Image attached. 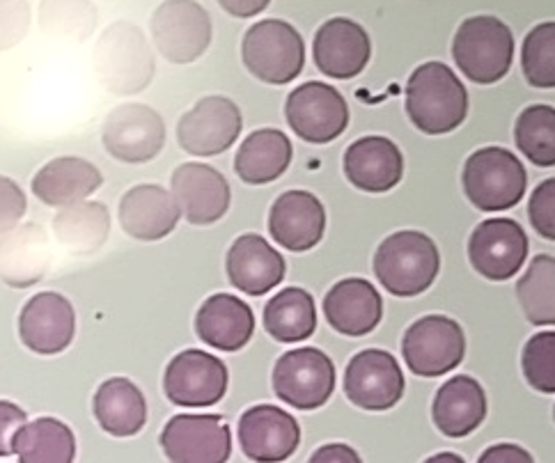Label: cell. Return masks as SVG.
I'll return each instance as SVG.
<instances>
[{
    "label": "cell",
    "mask_w": 555,
    "mask_h": 463,
    "mask_svg": "<svg viewBox=\"0 0 555 463\" xmlns=\"http://www.w3.org/2000/svg\"><path fill=\"white\" fill-rule=\"evenodd\" d=\"M521 370L530 388L544 395L555 393V333L551 329L532 335L526 342Z\"/></svg>",
    "instance_id": "f35d334b"
},
{
    "label": "cell",
    "mask_w": 555,
    "mask_h": 463,
    "mask_svg": "<svg viewBox=\"0 0 555 463\" xmlns=\"http://www.w3.org/2000/svg\"><path fill=\"white\" fill-rule=\"evenodd\" d=\"M308 463H363V459L345 442H328V446L314 450Z\"/></svg>",
    "instance_id": "f6af8a7d"
},
{
    "label": "cell",
    "mask_w": 555,
    "mask_h": 463,
    "mask_svg": "<svg viewBox=\"0 0 555 463\" xmlns=\"http://www.w3.org/2000/svg\"><path fill=\"white\" fill-rule=\"evenodd\" d=\"M478 463H534L530 452L514 442H499V446L487 448Z\"/></svg>",
    "instance_id": "ee69618b"
},
{
    "label": "cell",
    "mask_w": 555,
    "mask_h": 463,
    "mask_svg": "<svg viewBox=\"0 0 555 463\" xmlns=\"http://www.w3.org/2000/svg\"><path fill=\"white\" fill-rule=\"evenodd\" d=\"M404 108L411 125L427 136L452 133L468 115V90L457 72L431 60L415 67L406 80Z\"/></svg>",
    "instance_id": "6da1fadb"
},
{
    "label": "cell",
    "mask_w": 555,
    "mask_h": 463,
    "mask_svg": "<svg viewBox=\"0 0 555 463\" xmlns=\"http://www.w3.org/2000/svg\"><path fill=\"white\" fill-rule=\"evenodd\" d=\"M519 306L532 326L555 324V259L553 255H534L528 271L517 283Z\"/></svg>",
    "instance_id": "e575fe53"
},
{
    "label": "cell",
    "mask_w": 555,
    "mask_h": 463,
    "mask_svg": "<svg viewBox=\"0 0 555 463\" xmlns=\"http://www.w3.org/2000/svg\"><path fill=\"white\" fill-rule=\"evenodd\" d=\"M92 67L104 90L127 97L143 92L152 83L156 55L141 28L129 22H115L96 37Z\"/></svg>",
    "instance_id": "7a4b0ae2"
},
{
    "label": "cell",
    "mask_w": 555,
    "mask_h": 463,
    "mask_svg": "<svg viewBox=\"0 0 555 463\" xmlns=\"http://www.w3.org/2000/svg\"><path fill=\"white\" fill-rule=\"evenodd\" d=\"M33 14L28 3H0V51L24 42Z\"/></svg>",
    "instance_id": "60d3db41"
},
{
    "label": "cell",
    "mask_w": 555,
    "mask_h": 463,
    "mask_svg": "<svg viewBox=\"0 0 555 463\" xmlns=\"http://www.w3.org/2000/svg\"><path fill=\"white\" fill-rule=\"evenodd\" d=\"M102 143L120 164H150L166 147V123L147 104H122L104 119Z\"/></svg>",
    "instance_id": "4fadbf2b"
},
{
    "label": "cell",
    "mask_w": 555,
    "mask_h": 463,
    "mask_svg": "<svg viewBox=\"0 0 555 463\" xmlns=\"http://www.w3.org/2000/svg\"><path fill=\"white\" fill-rule=\"evenodd\" d=\"M343 386L353 407L382 413L400 404L406 381L402 365L390 351L363 349L349 360Z\"/></svg>",
    "instance_id": "5bb4252c"
},
{
    "label": "cell",
    "mask_w": 555,
    "mask_h": 463,
    "mask_svg": "<svg viewBox=\"0 0 555 463\" xmlns=\"http://www.w3.org/2000/svg\"><path fill=\"white\" fill-rule=\"evenodd\" d=\"M374 275L392 296L413 298L425 294L441 273V253L431 236L402 230L386 236L374 253Z\"/></svg>",
    "instance_id": "3957f363"
},
{
    "label": "cell",
    "mask_w": 555,
    "mask_h": 463,
    "mask_svg": "<svg viewBox=\"0 0 555 463\" xmlns=\"http://www.w3.org/2000/svg\"><path fill=\"white\" fill-rule=\"evenodd\" d=\"M230 372L225 362L203 349L177 353L164 374V393L170 404L184 409H207L228 393Z\"/></svg>",
    "instance_id": "8fae6325"
},
{
    "label": "cell",
    "mask_w": 555,
    "mask_h": 463,
    "mask_svg": "<svg viewBox=\"0 0 555 463\" xmlns=\"http://www.w3.org/2000/svg\"><path fill=\"white\" fill-rule=\"evenodd\" d=\"M269 234L278 246L292 253H308L326 234V209L310 191L294 189L275 197L269 209Z\"/></svg>",
    "instance_id": "44dd1931"
},
{
    "label": "cell",
    "mask_w": 555,
    "mask_h": 463,
    "mask_svg": "<svg viewBox=\"0 0 555 463\" xmlns=\"http://www.w3.org/2000/svg\"><path fill=\"white\" fill-rule=\"evenodd\" d=\"M221 8L236 18H250L269 8L267 0H223Z\"/></svg>",
    "instance_id": "bcb514c9"
},
{
    "label": "cell",
    "mask_w": 555,
    "mask_h": 463,
    "mask_svg": "<svg viewBox=\"0 0 555 463\" xmlns=\"http://www.w3.org/2000/svg\"><path fill=\"white\" fill-rule=\"evenodd\" d=\"M462 187L468 203L487 214L517 207L528 191L526 166L505 147L473 152L462 170Z\"/></svg>",
    "instance_id": "5b68a950"
},
{
    "label": "cell",
    "mask_w": 555,
    "mask_h": 463,
    "mask_svg": "<svg viewBox=\"0 0 555 463\" xmlns=\"http://www.w3.org/2000/svg\"><path fill=\"white\" fill-rule=\"evenodd\" d=\"M92 413L108 436L131 438L147 425V399L131 378L113 376L96 388Z\"/></svg>",
    "instance_id": "f546056e"
},
{
    "label": "cell",
    "mask_w": 555,
    "mask_h": 463,
    "mask_svg": "<svg viewBox=\"0 0 555 463\" xmlns=\"http://www.w3.org/2000/svg\"><path fill=\"white\" fill-rule=\"evenodd\" d=\"M28 200L14 179L0 175V234L16 228L26 216Z\"/></svg>",
    "instance_id": "b9f144b4"
},
{
    "label": "cell",
    "mask_w": 555,
    "mask_h": 463,
    "mask_svg": "<svg viewBox=\"0 0 555 463\" xmlns=\"http://www.w3.org/2000/svg\"><path fill=\"white\" fill-rule=\"evenodd\" d=\"M292 140L281 129H257L244 138L234 156V172L250 187L281 179L292 166Z\"/></svg>",
    "instance_id": "4dcf8cb0"
},
{
    "label": "cell",
    "mask_w": 555,
    "mask_h": 463,
    "mask_svg": "<svg viewBox=\"0 0 555 463\" xmlns=\"http://www.w3.org/2000/svg\"><path fill=\"white\" fill-rule=\"evenodd\" d=\"M120 228L135 241H162L180 223V209L170 191L158 184H138L120 197Z\"/></svg>",
    "instance_id": "484cf974"
},
{
    "label": "cell",
    "mask_w": 555,
    "mask_h": 463,
    "mask_svg": "<svg viewBox=\"0 0 555 463\" xmlns=\"http://www.w3.org/2000/svg\"><path fill=\"white\" fill-rule=\"evenodd\" d=\"M28 422V415L22 407H16L14 401L0 399V456H12V442Z\"/></svg>",
    "instance_id": "7bdbcfd3"
},
{
    "label": "cell",
    "mask_w": 555,
    "mask_h": 463,
    "mask_svg": "<svg viewBox=\"0 0 555 463\" xmlns=\"http://www.w3.org/2000/svg\"><path fill=\"white\" fill-rule=\"evenodd\" d=\"M487 417V393L478 378L457 374L436 390L431 401V420L436 429L448 438H466Z\"/></svg>",
    "instance_id": "83f0119b"
},
{
    "label": "cell",
    "mask_w": 555,
    "mask_h": 463,
    "mask_svg": "<svg viewBox=\"0 0 555 463\" xmlns=\"http://www.w3.org/2000/svg\"><path fill=\"white\" fill-rule=\"evenodd\" d=\"M158 442L170 463H228L232 456V432L214 413L170 417Z\"/></svg>",
    "instance_id": "2e32d148"
},
{
    "label": "cell",
    "mask_w": 555,
    "mask_h": 463,
    "mask_svg": "<svg viewBox=\"0 0 555 463\" xmlns=\"http://www.w3.org/2000/svg\"><path fill=\"white\" fill-rule=\"evenodd\" d=\"M328 326L347 337L370 335L384 319V298L370 280L345 278L324 296Z\"/></svg>",
    "instance_id": "cb8c5ba5"
},
{
    "label": "cell",
    "mask_w": 555,
    "mask_h": 463,
    "mask_svg": "<svg viewBox=\"0 0 555 463\" xmlns=\"http://www.w3.org/2000/svg\"><path fill=\"white\" fill-rule=\"evenodd\" d=\"M39 24L51 37L83 42L94 30L96 8L90 3H44L39 5Z\"/></svg>",
    "instance_id": "74e56055"
},
{
    "label": "cell",
    "mask_w": 555,
    "mask_h": 463,
    "mask_svg": "<svg viewBox=\"0 0 555 463\" xmlns=\"http://www.w3.org/2000/svg\"><path fill=\"white\" fill-rule=\"evenodd\" d=\"M152 49L172 65H191L201 60L211 44V16L193 0H168L162 3L150 22Z\"/></svg>",
    "instance_id": "ba28073f"
},
{
    "label": "cell",
    "mask_w": 555,
    "mask_h": 463,
    "mask_svg": "<svg viewBox=\"0 0 555 463\" xmlns=\"http://www.w3.org/2000/svg\"><path fill=\"white\" fill-rule=\"evenodd\" d=\"M372 57L367 30L347 16L328 18L312 39V60L317 69L335 80H349L365 72Z\"/></svg>",
    "instance_id": "ffe728a7"
},
{
    "label": "cell",
    "mask_w": 555,
    "mask_h": 463,
    "mask_svg": "<svg viewBox=\"0 0 555 463\" xmlns=\"http://www.w3.org/2000/svg\"><path fill=\"white\" fill-rule=\"evenodd\" d=\"M242 60L262 83L287 86L306 67V42L301 33L283 18H264L246 30Z\"/></svg>",
    "instance_id": "8992f818"
},
{
    "label": "cell",
    "mask_w": 555,
    "mask_h": 463,
    "mask_svg": "<svg viewBox=\"0 0 555 463\" xmlns=\"http://www.w3.org/2000/svg\"><path fill=\"white\" fill-rule=\"evenodd\" d=\"M102 184L104 175L88 158L57 156L35 172L30 189L42 205L65 209L86 203Z\"/></svg>",
    "instance_id": "d4e9b609"
},
{
    "label": "cell",
    "mask_w": 555,
    "mask_h": 463,
    "mask_svg": "<svg viewBox=\"0 0 555 463\" xmlns=\"http://www.w3.org/2000/svg\"><path fill=\"white\" fill-rule=\"evenodd\" d=\"M452 57L457 69L478 86L503 80L514 63V35L499 16H468L452 39Z\"/></svg>",
    "instance_id": "277c9868"
},
{
    "label": "cell",
    "mask_w": 555,
    "mask_h": 463,
    "mask_svg": "<svg viewBox=\"0 0 555 463\" xmlns=\"http://www.w3.org/2000/svg\"><path fill=\"white\" fill-rule=\"evenodd\" d=\"M514 145L538 168L555 166V108L534 104L514 123Z\"/></svg>",
    "instance_id": "d590c367"
},
{
    "label": "cell",
    "mask_w": 555,
    "mask_h": 463,
    "mask_svg": "<svg viewBox=\"0 0 555 463\" xmlns=\"http://www.w3.org/2000/svg\"><path fill=\"white\" fill-rule=\"evenodd\" d=\"M55 241L72 255H92L111 234V211L102 203H78L57 211L53 218Z\"/></svg>",
    "instance_id": "1f68e13d"
},
{
    "label": "cell",
    "mask_w": 555,
    "mask_h": 463,
    "mask_svg": "<svg viewBox=\"0 0 555 463\" xmlns=\"http://www.w3.org/2000/svg\"><path fill=\"white\" fill-rule=\"evenodd\" d=\"M18 337L39 356H55L72 347L76 337V310L57 292H39L26 300L18 314Z\"/></svg>",
    "instance_id": "ac0fdd59"
},
{
    "label": "cell",
    "mask_w": 555,
    "mask_h": 463,
    "mask_svg": "<svg viewBox=\"0 0 555 463\" xmlns=\"http://www.w3.org/2000/svg\"><path fill=\"white\" fill-rule=\"evenodd\" d=\"M49 261V236L39 226H16L0 234V280L10 287L24 290L39 283Z\"/></svg>",
    "instance_id": "f1b7e54d"
},
{
    "label": "cell",
    "mask_w": 555,
    "mask_h": 463,
    "mask_svg": "<svg viewBox=\"0 0 555 463\" xmlns=\"http://www.w3.org/2000/svg\"><path fill=\"white\" fill-rule=\"evenodd\" d=\"M466 335L457 321L446 314H427L406 329L402 337L404 365L423 378H436L462 365Z\"/></svg>",
    "instance_id": "9c48e42d"
},
{
    "label": "cell",
    "mask_w": 555,
    "mask_h": 463,
    "mask_svg": "<svg viewBox=\"0 0 555 463\" xmlns=\"http://www.w3.org/2000/svg\"><path fill=\"white\" fill-rule=\"evenodd\" d=\"M253 333L255 312L234 294H214L195 312V335L211 349L225 353L242 351Z\"/></svg>",
    "instance_id": "4316f807"
},
{
    "label": "cell",
    "mask_w": 555,
    "mask_h": 463,
    "mask_svg": "<svg viewBox=\"0 0 555 463\" xmlns=\"http://www.w3.org/2000/svg\"><path fill=\"white\" fill-rule=\"evenodd\" d=\"M466 250L475 273L491 283H505L524 269L530 244L514 218H487L470 232Z\"/></svg>",
    "instance_id": "9a60e30c"
},
{
    "label": "cell",
    "mask_w": 555,
    "mask_h": 463,
    "mask_svg": "<svg viewBox=\"0 0 555 463\" xmlns=\"http://www.w3.org/2000/svg\"><path fill=\"white\" fill-rule=\"evenodd\" d=\"M230 285L248 296H264L285 280L287 261L260 234H242L225 257Z\"/></svg>",
    "instance_id": "603a6c76"
},
{
    "label": "cell",
    "mask_w": 555,
    "mask_h": 463,
    "mask_svg": "<svg viewBox=\"0 0 555 463\" xmlns=\"http://www.w3.org/2000/svg\"><path fill=\"white\" fill-rule=\"evenodd\" d=\"M333 360L314 347H299L275 360L271 386L275 397L292 409L314 411L322 409L335 393Z\"/></svg>",
    "instance_id": "52a82bcc"
},
{
    "label": "cell",
    "mask_w": 555,
    "mask_h": 463,
    "mask_svg": "<svg viewBox=\"0 0 555 463\" xmlns=\"http://www.w3.org/2000/svg\"><path fill=\"white\" fill-rule=\"evenodd\" d=\"M530 226L546 241H555V177L540 181L528 203Z\"/></svg>",
    "instance_id": "ab89813d"
},
{
    "label": "cell",
    "mask_w": 555,
    "mask_h": 463,
    "mask_svg": "<svg viewBox=\"0 0 555 463\" xmlns=\"http://www.w3.org/2000/svg\"><path fill=\"white\" fill-rule=\"evenodd\" d=\"M242 452L255 463H281L301 446V427L292 413L273 404H257L242 413L236 427Z\"/></svg>",
    "instance_id": "e0dca14e"
},
{
    "label": "cell",
    "mask_w": 555,
    "mask_h": 463,
    "mask_svg": "<svg viewBox=\"0 0 555 463\" xmlns=\"http://www.w3.org/2000/svg\"><path fill=\"white\" fill-rule=\"evenodd\" d=\"M170 195L191 226H214L232 203V189L223 172L207 164L177 166L170 179Z\"/></svg>",
    "instance_id": "d6986e66"
},
{
    "label": "cell",
    "mask_w": 555,
    "mask_h": 463,
    "mask_svg": "<svg viewBox=\"0 0 555 463\" xmlns=\"http://www.w3.org/2000/svg\"><path fill=\"white\" fill-rule=\"evenodd\" d=\"M423 463H466V459L460 456V454H454V452H439V454L425 459Z\"/></svg>",
    "instance_id": "7dc6e473"
},
{
    "label": "cell",
    "mask_w": 555,
    "mask_h": 463,
    "mask_svg": "<svg viewBox=\"0 0 555 463\" xmlns=\"http://www.w3.org/2000/svg\"><path fill=\"white\" fill-rule=\"evenodd\" d=\"M349 104L338 88L324 80H308L294 88L285 102V119L292 131L310 145H328L349 127Z\"/></svg>",
    "instance_id": "30bf717a"
},
{
    "label": "cell",
    "mask_w": 555,
    "mask_h": 463,
    "mask_svg": "<svg viewBox=\"0 0 555 463\" xmlns=\"http://www.w3.org/2000/svg\"><path fill=\"white\" fill-rule=\"evenodd\" d=\"M343 170L353 189L388 193L404 177V154L386 136H363L347 147Z\"/></svg>",
    "instance_id": "7402d4cb"
},
{
    "label": "cell",
    "mask_w": 555,
    "mask_h": 463,
    "mask_svg": "<svg viewBox=\"0 0 555 463\" xmlns=\"http://www.w3.org/2000/svg\"><path fill=\"white\" fill-rule=\"evenodd\" d=\"M244 129L242 108L230 97L211 94L186 111L177 123V143L191 156H218L228 152Z\"/></svg>",
    "instance_id": "7c38bea8"
},
{
    "label": "cell",
    "mask_w": 555,
    "mask_h": 463,
    "mask_svg": "<svg viewBox=\"0 0 555 463\" xmlns=\"http://www.w3.org/2000/svg\"><path fill=\"white\" fill-rule=\"evenodd\" d=\"M524 76L532 88L553 90L555 88V24L544 22L534 26L521 47Z\"/></svg>",
    "instance_id": "8d00e7d4"
},
{
    "label": "cell",
    "mask_w": 555,
    "mask_h": 463,
    "mask_svg": "<svg viewBox=\"0 0 555 463\" xmlns=\"http://www.w3.org/2000/svg\"><path fill=\"white\" fill-rule=\"evenodd\" d=\"M264 329L281 345H299L317 331V306L310 292L287 287L264 306Z\"/></svg>",
    "instance_id": "836d02e7"
},
{
    "label": "cell",
    "mask_w": 555,
    "mask_h": 463,
    "mask_svg": "<svg viewBox=\"0 0 555 463\" xmlns=\"http://www.w3.org/2000/svg\"><path fill=\"white\" fill-rule=\"evenodd\" d=\"M18 463H74L76 436L57 417H37L18 429L12 442Z\"/></svg>",
    "instance_id": "d6a6232c"
}]
</instances>
